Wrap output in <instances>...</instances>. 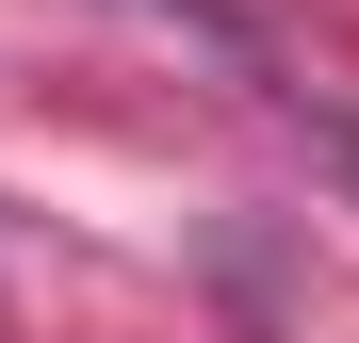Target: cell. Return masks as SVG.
Listing matches in <instances>:
<instances>
[{"label": "cell", "mask_w": 359, "mask_h": 343, "mask_svg": "<svg viewBox=\"0 0 359 343\" xmlns=\"http://www.w3.org/2000/svg\"><path fill=\"white\" fill-rule=\"evenodd\" d=\"M311 147H327V163H343V180H359V114H311Z\"/></svg>", "instance_id": "obj_1"}]
</instances>
